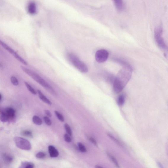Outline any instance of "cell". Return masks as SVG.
Returning <instances> with one entry per match:
<instances>
[{"label": "cell", "instance_id": "6da1fadb", "mask_svg": "<svg viewBox=\"0 0 168 168\" xmlns=\"http://www.w3.org/2000/svg\"><path fill=\"white\" fill-rule=\"evenodd\" d=\"M132 69L129 65L124 66L118 73L113 83V89L116 93L123 90L132 76Z\"/></svg>", "mask_w": 168, "mask_h": 168}, {"label": "cell", "instance_id": "7a4b0ae2", "mask_svg": "<svg viewBox=\"0 0 168 168\" xmlns=\"http://www.w3.org/2000/svg\"><path fill=\"white\" fill-rule=\"evenodd\" d=\"M21 68L23 72L31 77L33 80L41 85L49 92L52 94H56L55 91L51 85L37 73L23 66H21Z\"/></svg>", "mask_w": 168, "mask_h": 168}, {"label": "cell", "instance_id": "3957f363", "mask_svg": "<svg viewBox=\"0 0 168 168\" xmlns=\"http://www.w3.org/2000/svg\"><path fill=\"white\" fill-rule=\"evenodd\" d=\"M68 59L70 62L79 71L82 73H87L88 71L87 66L79 59L75 55L70 53L68 55Z\"/></svg>", "mask_w": 168, "mask_h": 168}, {"label": "cell", "instance_id": "277c9868", "mask_svg": "<svg viewBox=\"0 0 168 168\" xmlns=\"http://www.w3.org/2000/svg\"><path fill=\"white\" fill-rule=\"evenodd\" d=\"M163 29L161 26H158L154 30V38L158 46L164 50L168 51V47L163 37Z\"/></svg>", "mask_w": 168, "mask_h": 168}, {"label": "cell", "instance_id": "5b68a950", "mask_svg": "<svg viewBox=\"0 0 168 168\" xmlns=\"http://www.w3.org/2000/svg\"><path fill=\"white\" fill-rule=\"evenodd\" d=\"M15 145L18 148L25 151L31 149V143L28 140L20 137H15L14 139Z\"/></svg>", "mask_w": 168, "mask_h": 168}, {"label": "cell", "instance_id": "8992f818", "mask_svg": "<svg viewBox=\"0 0 168 168\" xmlns=\"http://www.w3.org/2000/svg\"><path fill=\"white\" fill-rule=\"evenodd\" d=\"M109 53L105 49H100L96 52L95 54V59L97 62L102 63L105 62L109 57Z\"/></svg>", "mask_w": 168, "mask_h": 168}, {"label": "cell", "instance_id": "52a82bcc", "mask_svg": "<svg viewBox=\"0 0 168 168\" xmlns=\"http://www.w3.org/2000/svg\"><path fill=\"white\" fill-rule=\"evenodd\" d=\"M27 10L30 15H35L37 13V7L36 3L33 1L29 2L27 4Z\"/></svg>", "mask_w": 168, "mask_h": 168}, {"label": "cell", "instance_id": "ba28073f", "mask_svg": "<svg viewBox=\"0 0 168 168\" xmlns=\"http://www.w3.org/2000/svg\"><path fill=\"white\" fill-rule=\"evenodd\" d=\"M48 149L49 153L51 158H56L58 156L59 152L53 146L49 145Z\"/></svg>", "mask_w": 168, "mask_h": 168}, {"label": "cell", "instance_id": "9c48e42d", "mask_svg": "<svg viewBox=\"0 0 168 168\" xmlns=\"http://www.w3.org/2000/svg\"><path fill=\"white\" fill-rule=\"evenodd\" d=\"M112 1L118 11H122L124 10V5L123 0H112Z\"/></svg>", "mask_w": 168, "mask_h": 168}, {"label": "cell", "instance_id": "30bf717a", "mask_svg": "<svg viewBox=\"0 0 168 168\" xmlns=\"http://www.w3.org/2000/svg\"><path fill=\"white\" fill-rule=\"evenodd\" d=\"M37 92L38 94L39 98L43 102L49 105H51L52 104L51 101L49 99H48L47 97L43 94L40 90H38Z\"/></svg>", "mask_w": 168, "mask_h": 168}, {"label": "cell", "instance_id": "8fae6325", "mask_svg": "<svg viewBox=\"0 0 168 168\" xmlns=\"http://www.w3.org/2000/svg\"><path fill=\"white\" fill-rule=\"evenodd\" d=\"M2 159L4 163L8 164L11 163L13 160V157L11 155L6 153L3 155Z\"/></svg>", "mask_w": 168, "mask_h": 168}, {"label": "cell", "instance_id": "7c38bea8", "mask_svg": "<svg viewBox=\"0 0 168 168\" xmlns=\"http://www.w3.org/2000/svg\"><path fill=\"white\" fill-rule=\"evenodd\" d=\"M5 111L8 115L9 120L14 118L16 112L13 108H8L6 109Z\"/></svg>", "mask_w": 168, "mask_h": 168}, {"label": "cell", "instance_id": "4fadbf2b", "mask_svg": "<svg viewBox=\"0 0 168 168\" xmlns=\"http://www.w3.org/2000/svg\"><path fill=\"white\" fill-rule=\"evenodd\" d=\"M0 44H1L3 47H4L5 50H7L9 53L13 55L16 53V52L4 42L1 41Z\"/></svg>", "mask_w": 168, "mask_h": 168}, {"label": "cell", "instance_id": "5bb4252c", "mask_svg": "<svg viewBox=\"0 0 168 168\" xmlns=\"http://www.w3.org/2000/svg\"><path fill=\"white\" fill-rule=\"evenodd\" d=\"M0 115H1L0 119H1V121L3 123H5L9 120V119L5 111H2L1 110Z\"/></svg>", "mask_w": 168, "mask_h": 168}, {"label": "cell", "instance_id": "9a60e30c", "mask_svg": "<svg viewBox=\"0 0 168 168\" xmlns=\"http://www.w3.org/2000/svg\"><path fill=\"white\" fill-rule=\"evenodd\" d=\"M17 60L19 61L20 63L25 65H28V63L26 60H24L22 57L19 55L16 52L13 55Z\"/></svg>", "mask_w": 168, "mask_h": 168}, {"label": "cell", "instance_id": "2e32d148", "mask_svg": "<svg viewBox=\"0 0 168 168\" xmlns=\"http://www.w3.org/2000/svg\"><path fill=\"white\" fill-rule=\"evenodd\" d=\"M32 121L33 123L39 126H40L42 124L41 119L37 116H33L32 118Z\"/></svg>", "mask_w": 168, "mask_h": 168}, {"label": "cell", "instance_id": "e0dca14e", "mask_svg": "<svg viewBox=\"0 0 168 168\" xmlns=\"http://www.w3.org/2000/svg\"><path fill=\"white\" fill-rule=\"evenodd\" d=\"M20 166L21 168H33L35 167V165L31 162H24L21 163Z\"/></svg>", "mask_w": 168, "mask_h": 168}, {"label": "cell", "instance_id": "ac0fdd59", "mask_svg": "<svg viewBox=\"0 0 168 168\" xmlns=\"http://www.w3.org/2000/svg\"><path fill=\"white\" fill-rule=\"evenodd\" d=\"M125 97L123 95H121L118 97L117 100V102L119 105L123 106L125 102Z\"/></svg>", "mask_w": 168, "mask_h": 168}, {"label": "cell", "instance_id": "d6986e66", "mask_svg": "<svg viewBox=\"0 0 168 168\" xmlns=\"http://www.w3.org/2000/svg\"><path fill=\"white\" fill-rule=\"evenodd\" d=\"M21 135L22 136L32 138L33 136V133L31 131L28 130H25L21 131Z\"/></svg>", "mask_w": 168, "mask_h": 168}, {"label": "cell", "instance_id": "ffe728a7", "mask_svg": "<svg viewBox=\"0 0 168 168\" xmlns=\"http://www.w3.org/2000/svg\"><path fill=\"white\" fill-rule=\"evenodd\" d=\"M24 83H25V86L27 87V89H28L31 93L33 95H36L37 94L36 92L28 82H24Z\"/></svg>", "mask_w": 168, "mask_h": 168}, {"label": "cell", "instance_id": "44dd1931", "mask_svg": "<svg viewBox=\"0 0 168 168\" xmlns=\"http://www.w3.org/2000/svg\"><path fill=\"white\" fill-rule=\"evenodd\" d=\"M108 135L109 137H110V138H111V140L116 143V144L120 146H121V147L123 146V145H122L120 142L119 141V140L116 138L115 137L111 135V134L108 133Z\"/></svg>", "mask_w": 168, "mask_h": 168}, {"label": "cell", "instance_id": "7402d4cb", "mask_svg": "<svg viewBox=\"0 0 168 168\" xmlns=\"http://www.w3.org/2000/svg\"><path fill=\"white\" fill-rule=\"evenodd\" d=\"M108 156L110 159L112 161V162L113 163L116 165V166L118 167H119V164L118 162L116 159L114 157L112 156L108 153L107 154Z\"/></svg>", "mask_w": 168, "mask_h": 168}, {"label": "cell", "instance_id": "603a6c76", "mask_svg": "<svg viewBox=\"0 0 168 168\" xmlns=\"http://www.w3.org/2000/svg\"><path fill=\"white\" fill-rule=\"evenodd\" d=\"M11 81L12 84L14 86H17L19 84V81L17 79L15 76H12L10 79Z\"/></svg>", "mask_w": 168, "mask_h": 168}, {"label": "cell", "instance_id": "cb8c5ba5", "mask_svg": "<svg viewBox=\"0 0 168 168\" xmlns=\"http://www.w3.org/2000/svg\"><path fill=\"white\" fill-rule=\"evenodd\" d=\"M64 127L65 130H66L67 133H68L70 136L72 135V131L71 128L69 126V125L67 124H64Z\"/></svg>", "mask_w": 168, "mask_h": 168}, {"label": "cell", "instance_id": "d4e9b609", "mask_svg": "<svg viewBox=\"0 0 168 168\" xmlns=\"http://www.w3.org/2000/svg\"><path fill=\"white\" fill-rule=\"evenodd\" d=\"M55 113L57 118L60 121L63 122L65 121V118H64L63 116L60 113L57 111H55Z\"/></svg>", "mask_w": 168, "mask_h": 168}, {"label": "cell", "instance_id": "484cf974", "mask_svg": "<svg viewBox=\"0 0 168 168\" xmlns=\"http://www.w3.org/2000/svg\"><path fill=\"white\" fill-rule=\"evenodd\" d=\"M78 146L79 151L82 152H86L87 151V150L85 148L84 146L81 143H78Z\"/></svg>", "mask_w": 168, "mask_h": 168}, {"label": "cell", "instance_id": "4316f807", "mask_svg": "<svg viewBox=\"0 0 168 168\" xmlns=\"http://www.w3.org/2000/svg\"><path fill=\"white\" fill-rule=\"evenodd\" d=\"M46 156V154L44 152H39L36 155V157L39 159H42L44 158Z\"/></svg>", "mask_w": 168, "mask_h": 168}, {"label": "cell", "instance_id": "83f0119b", "mask_svg": "<svg viewBox=\"0 0 168 168\" xmlns=\"http://www.w3.org/2000/svg\"><path fill=\"white\" fill-rule=\"evenodd\" d=\"M44 119L45 124L48 125V126H51L52 124V123L49 118L47 116H45L44 117Z\"/></svg>", "mask_w": 168, "mask_h": 168}, {"label": "cell", "instance_id": "f1b7e54d", "mask_svg": "<svg viewBox=\"0 0 168 168\" xmlns=\"http://www.w3.org/2000/svg\"><path fill=\"white\" fill-rule=\"evenodd\" d=\"M64 139L65 141L68 143H70L71 141V138L70 136L68 134H65L64 135Z\"/></svg>", "mask_w": 168, "mask_h": 168}, {"label": "cell", "instance_id": "f546056e", "mask_svg": "<svg viewBox=\"0 0 168 168\" xmlns=\"http://www.w3.org/2000/svg\"><path fill=\"white\" fill-rule=\"evenodd\" d=\"M90 141L93 143L94 145L97 146V143L95 139L92 138V137H90L89 138Z\"/></svg>", "mask_w": 168, "mask_h": 168}, {"label": "cell", "instance_id": "4dcf8cb0", "mask_svg": "<svg viewBox=\"0 0 168 168\" xmlns=\"http://www.w3.org/2000/svg\"><path fill=\"white\" fill-rule=\"evenodd\" d=\"M45 113L46 115L47 116L49 117H51L52 115L51 112L48 110H45Z\"/></svg>", "mask_w": 168, "mask_h": 168}, {"label": "cell", "instance_id": "1f68e13d", "mask_svg": "<svg viewBox=\"0 0 168 168\" xmlns=\"http://www.w3.org/2000/svg\"><path fill=\"white\" fill-rule=\"evenodd\" d=\"M166 151L167 155L168 157V142L167 143L166 145Z\"/></svg>", "mask_w": 168, "mask_h": 168}, {"label": "cell", "instance_id": "d6a6232c", "mask_svg": "<svg viewBox=\"0 0 168 168\" xmlns=\"http://www.w3.org/2000/svg\"><path fill=\"white\" fill-rule=\"evenodd\" d=\"M2 100V95L1 94H0V102H1Z\"/></svg>", "mask_w": 168, "mask_h": 168}, {"label": "cell", "instance_id": "836d02e7", "mask_svg": "<svg viewBox=\"0 0 168 168\" xmlns=\"http://www.w3.org/2000/svg\"><path fill=\"white\" fill-rule=\"evenodd\" d=\"M96 167H97V168H102V167H100V166H96Z\"/></svg>", "mask_w": 168, "mask_h": 168}]
</instances>
